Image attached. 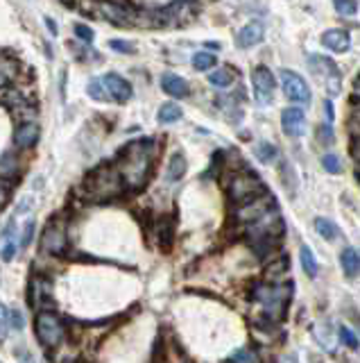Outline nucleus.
I'll use <instances>...</instances> for the list:
<instances>
[{
	"mask_svg": "<svg viewBox=\"0 0 360 363\" xmlns=\"http://www.w3.org/2000/svg\"><path fill=\"white\" fill-rule=\"evenodd\" d=\"M156 161V141L154 138H136L127 143L114 159V166L118 168L123 177L125 191H140L147 187L150 175Z\"/></svg>",
	"mask_w": 360,
	"mask_h": 363,
	"instance_id": "nucleus-1",
	"label": "nucleus"
},
{
	"mask_svg": "<svg viewBox=\"0 0 360 363\" xmlns=\"http://www.w3.org/2000/svg\"><path fill=\"white\" fill-rule=\"evenodd\" d=\"M293 293H295L293 282H258L252 291V298L263 309L265 318L272 322H279L286 315V309L290 304Z\"/></svg>",
	"mask_w": 360,
	"mask_h": 363,
	"instance_id": "nucleus-2",
	"label": "nucleus"
},
{
	"mask_svg": "<svg viewBox=\"0 0 360 363\" xmlns=\"http://www.w3.org/2000/svg\"><path fill=\"white\" fill-rule=\"evenodd\" d=\"M84 193L93 203H109V200L120 198L125 193V184L118 168L114 164H105L91 171L84 182Z\"/></svg>",
	"mask_w": 360,
	"mask_h": 363,
	"instance_id": "nucleus-3",
	"label": "nucleus"
},
{
	"mask_svg": "<svg viewBox=\"0 0 360 363\" xmlns=\"http://www.w3.org/2000/svg\"><path fill=\"white\" fill-rule=\"evenodd\" d=\"M224 191H226V198H229V203L233 207L242 205V203H249V200L268 193L265 184L261 182V177H258L256 173H252V171L231 173L229 180L224 182Z\"/></svg>",
	"mask_w": 360,
	"mask_h": 363,
	"instance_id": "nucleus-4",
	"label": "nucleus"
},
{
	"mask_svg": "<svg viewBox=\"0 0 360 363\" xmlns=\"http://www.w3.org/2000/svg\"><path fill=\"white\" fill-rule=\"evenodd\" d=\"M98 19H105L118 28H138V7L131 3H116V0H96L91 10H84Z\"/></svg>",
	"mask_w": 360,
	"mask_h": 363,
	"instance_id": "nucleus-5",
	"label": "nucleus"
},
{
	"mask_svg": "<svg viewBox=\"0 0 360 363\" xmlns=\"http://www.w3.org/2000/svg\"><path fill=\"white\" fill-rule=\"evenodd\" d=\"M272 209H277V200L272 193H263V196H258L254 200H249V203H242L233 207V222L242 229L247 225H252V222L261 220L265 214H270Z\"/></svg>",
	"mask_w": 360,
	"mask_h": 363,
	"instance_id": "nucleus-6",
	"label": "nucleus"
},
{
	"mask_svg": "<svg viewBox=\"0 0 360 363\" xmlns=\"http://www.w3.org/2000/svg\"><path fill=\"white\" fill-rule=\"evenodd\" d=\"M34 329H36L39 343H41L45 350H57L61 341H64V322H61L59 315L52 311H39Z\"/></svg>",
	"mask_w": 360,
	"mask_h": 363,
	"instance_id": "nucleus-7",
	"label": "nucleus"
},
{
	"mask_svg": "<svg viewBox=\"0 0 360 363\" xmlns=\"http://www.w3.org/2000/svg\"><path fill=\"white\" fill-rule=\"evenodd\" d=\"M308 68L310 73L317 77L319 84L328 91V94H338L342 87V75L340 68L333 59H328L324 55H310L308 57Z\"/></svg>",
	"mask_w": 360,
	"mask_h": 363,
	"instance_id": "nucleus-8",
	"label": "nucleus"
},
{
	"mask_svg": "<svg viewBox=\"0 0 360 363\" xmlns=\"http://www.w3.org/2000/svg\"><path fill=\"white\" fill-rule=\"evenodd\" d=\"M281 77V89H284V96L290 100L293 105H308L310 103V87H308V82H306V77H301L299 73H295L290 71V68H284V71L279 73Z\"/></svg>",
	"mask_w": 360,
	"mask_h": 363,
	"instance_id": "nucleus-9",
	"label": "nucleus"
},
{
	"mask_svg": "<svg viewBox=\"0 0 360 363\" xmlns=\"http://www.w3.org/2000/svg\"><path fill=\"white\" fill-rule=\"evenodd\" d=\"M277 77L268 66H254L252 71V96L258 107H268L275 100Z\"/></svg>",
	"mask_w": 360,
	"mask_h": 363,
	"instance_id": "nucleus-10",
	"label": "nucleus"
},
{
	"mask_svg": "<svg viewBox=\"0 0 360 363\" xmlns=\"http://www.w3.org/2000/svg\"><path fill=\"white\" fill-rule=\"evenodd\" d=\"M68 248V227H66V220L64 218H52L48 225H45L43 234H41V250L54 254H64Z\"/></svg>",
	"mask_w": 360,
	"mask_h": 363,
	"instance_id": "nucleus-11",
	"label": "nucleus"
},
{
	"mask_svg": "<svg viewBox=\"0 0 360 363\" xmlns=\"http://www.w3.org/2000/svg\"><path fill=\"white\" fill-rule=\"evenodd\" d=\"M100 80H103V87H105L107 96H109V100H112V103L125 105V103H129L131 96H134V89H131V84L125 80L123 75H118V73L100 75Z\"/></svg>",
	"mask_w": 360,
	"mask_h": 363,
	"instance_id": "nucleus-12",
	"label": "nucleus"
},
{
	"mask_svg": "<svg viewBox=\"0 0 360 363\" xmlns=\"http://www.w3.org/2000/svg\"><path fill=\"white\" fill-rule=\"evenodd\" d=\"M281 129H284L286 136L301 138L306 134V112H304L299 105L286 107V110L281 112Z\"/></svg>",
	"mask_w": 360,
	"mask_h": 363,
	"instance_id": "nucleus-13",
	"label": "nucleus"
},
{
	"mask_svg": "<svg viewBox=\"0 0 360 363\" xmlns=\"http://www.w3.org/2000/svg\"><path fill=\"white\" fill-rule=\"evenodd\" d=\"M263 39H265V25L261 21H252L238 32L236 45H238V48H242V50H249V48H254V45L261 43Z\"/></svg>",
	"mask_w": 360,
	"mask_h": 363,
	"instance_id": "nucleus-14",
	"label": "nucleus"
},
{
	"mask_svg": "<svg viewBox=\"0 0 360 363\" xmlns=\"http://www.w3.org/2000/svg\"><path fill=\"white\" fill-rule=\"evenodd\" d=\"M322 45L326 50L342 55V52H347L351 48V34L347 32V30H340V28L326 30V32L322 34Z\"/></svg>",
	"mask_w": 360,
	"mask_h": 363,
	"instance_id": "nucleus-15",
	"label": "nucleus"
},
{
	"mask_svg": "<svg viewBox=\"0 0 360 363\" xmlns=\"http://www.w3.org/2000/svg\"><path fill=\"white\" fill-rule=\"evenodd\" d=\"M36 141H39V125L34 121H23L17 127V132H14V145L19 150H28L36 145Z\"/></svg>",
	"mask_w": 360,
	"mask_h": 363,
	"instance_id": "nucleus-16",
	"label": "nucleus"
},
{
	"mask_svg": "<svg viewBox=\"0 0 360 363\" xmlns=\"http://www.w3.org/2000/svg\"><path fill=\"white\" fill-rule=\"evenodd\" d=\"M236 80H238V71L231 64L215 66L213 71L209 73V84H211V87H215V89H220V91L233 87Z\"/></svg>",
	"mask_w": 360,
	"mask_h": 363,
	"instance_id": "nucleus-17",
	"label": "nucleus"
},
{
	"mask_svg": "<svg viewBox=\"0 0 360 363\" xmlns=\"http://www.w3.org/2000/svg\"><path fill=\"white\" fill-rule=\"evenodd\" d=\"M161 89L172 98H189L191 96L189 82L177 73H163L161 75Z\"/></svg>",
	"mask_w": 360,
	"mask_h": 363,
	"instance_id": "nucleus-18",
	"label": "nucleus"
},
{
	"mask_svg": "<svg viewBox=\"0 0 360 363\" xmlns=\"http://www.w3.org/2000/svg\"><path fill=\"white\" fill-rule=\"evenodd\" d=\"M52 300V284L43 277H32V287H30V304L41 307Z\"/></svg>",
	"mask_w": 360,
	"mask_h": 363,
	"instance_id": "nucleus-19",
	"label": "nucleus"
},
{
	"mask_svg": "<svg viewBox=\"0 0 360 363\" xmlns=\"http://www.w3.org/2000/svg\"><path fill=\"white\" fill-rule=\"evenodd\" d=\"M19 75V59L10 52H0V91L7 89Z\"/></svg>",
	"mask_w": 360,
	"mask_h": 363,
	"instance_id": "nucleus-20",
	"label": "nucleus"
},
{
	"mask_svg": "<svg viewBox=\"0 0 360 363\" xmlns=\"http://www.w3.org/2000/svg\"><path fill=\"white\" fill-rule=\"evenodd\" d=\"M186 168H189V164H186V157H184V154H182V152H172L170 159H168V166H166V180H168L170 184L184 180Z\"/></svg>",
	"mask_w": 360,
	"mask_h": 363,
	"instance_id": "nucleus-21",
	"label": "nucleus"
},
{
	"mask_svg": "<svg viewBox=\"0 0 360 363\" xmlns=\"http://www.w3.org/2000/svg\"><path fill=\"white\" fill-rule=\"evenodd\" d=\"M340 264L347 277H356L360 273V252L356 248H344L340 254Z\"/></svg>",
	"mask_w": 360,
	"mask_h": 363,
	"instance_id": "nucleus-22",
	"label": "nucleus"
},
{
	"mask_svg": "<svg viewBox=\"0 0 360 363\" xmlns=\"http://www.w3.org/2000/svg\"><path fill=\"white\" fill-rule=\"evenodd\" d=\"M191 64L195 71H200V73H211L215 68L218 64V57L213 55L211 50H198V52H193V57H191Z\"/></svg>",
	"mask_w": 360,
	"mask_h": 363,
	"instance_id": "nucleus-23",
	"label": "nucleus"
},
{
	"mask_svg": "<svg viewBox=\"0 0 360 363\" xmlns=\"http://www.w3.org/2000/svg\"><path fill=\"white\" fill-rule=\"evenodd\" d=\"M182 107H179L177 103H166L159 107V114H156V121L161 123V125H170V123H177L182 121Z\"/></svg>",
	"mask_w": 360,
	"mask_h": 363,
	"instance_id": "nucleus-24",
	"label": "nucleus"
},
{
	"mask_svg": "<svg viewBox=\"0 0 360 363\" xmlns=\"http://www.w3.org/2000/svg\"><path fill=\"white\" fill-rule=\"evenodd\" d=\"M254 154H256V159L261 161V164H275L277 157H279V150H277L275 143H270V141H258L256 148H254Z\"/></svg>",
	"mask_w": 360,
	"mask_h": 363,
	"instance_id": "nucleus-25",
	"label": "nucleus"
},
{
	"mask_svg": "<svg viewBox=\"0 0 360 363\" xmlns=\"http://www.w3.org/2000/svg\"><path fill=\"white\" fill-rule=\"evenodd\" d=\"M315 229H317V234L324 238V241H335V238L340 236L338 225H335L333 220H328V218H315Z\"/></svg>",
	"mask_w": 360,
	"mask_h": 363,
	"instance_id": "nucleus-26",
	"label": "nucleus"
},
{
	"mask_svg": "<svg viewBox=\"0 0 360 363\" xmlns=\"http://www.w3.org/2000/svg\"><path fill=\"white\" fill-rule=\"evenodd\" d=\"M299 261H301L304 273H306L308 277H317V273H319L317 259H315V254L310 252L308 245H301V250H299Z\"/></svg>",
	"mask_w": 360,
	"mask_h": 363,
	"instance_id": "nucleus-27",
	"label": "nucleus"
},
{
	"mask_svg": "<svg viewBox=\"0 0 360 363\" xmlns=\"http://www.w3.org/2000/svg\"><path fill=\"white\" fill-rule=\"evenodd\" d=\"M333 7L344 19H354L358 14V0H333Z\"/></svg>",
	"mask_w": 360,
	"mask_h": 363,
	"instance_id": "nucleus-28",
	"label": "nucleus"
},
{
	"mask_svg": "<svg viewBox=\"0 0 360 363\" xmlns=\"http://www.w3.org/2000/svg\"><path fill=\"white\" fill-rule=\"evenodd\" d=\"M86 91H89V96H91L93 100H100V103H105V100H109L107 91H105V87H103V80H100V77H93V80L89 82V87H86Z\"/></svg>",
	"mask_w": 360,
	"mask_h": 363,
	"instance_id": "nucleus-29",
	"label": "nucleus"
},
{
	"mask_svg": "<svg viewBox=\"0 0 360 363\" xmlns=\"http://www.w3.org/2000/svg\"><path fill=\"white\" fill-rule=\"evenodd\" d=\"M229 363H261V359H258V354L252 350V347H242V350H238L229 359Z\"/></svg>",
	"mask_w": 360,
	"mask_h": 363,
	"instance_id": "nucleus-30",
	"label": "nucleus"
},
{
	"mask_svg": "<svg viewBox=\"0 0 360 363\" xmlns=\"http://www.w3.org/2000/svg\"><path fill=\"white\" fill-rule=\"evenodd\" d=\"M322 166H324V171H328L331 175H338L342 171V161L338 154H333V152H326L324 157H322Z\"/></svg>",
	"mask_w": 360,
	"mask_h": 363,
	"instance_id": "nucleus-31",
	"label": "nucleus"
},
{
	"mask_svg": "<svg viewBox=\"0 0 360 363\" xmlns=\"http://www.w3.org/2000/svg\"><path fill=\"white\" fill-rule=\"evenodd\" d=\"M315 136H317V141L322 143V145H333L335 134H333L331 123H324V125H319V127H317V132H315Z\"/></svg>",
	"mask_w": 360,
	"mask_h": 363,
	"instance_id": "nucleus-32",
	"label": "nucleus"
},
{
	"mask_svg": "<svg viewBox=\"0 0 360 363\" xmlns=\"http://www.w3.org/2000/svg\"><path fill=\"white\" fill-rule=\"evenodd\" d=\"M338 334H340V341H342L344 345H347V347H351V350H358V347H360L358 336H356L351 329H347V327H340V329H338Z\"/></svg>",
	"mask_w": 360,
	"mask_h": 363,
	"instance_id": "nucleus-33",
	"label": "nucleus"
},
{
	"mask_svg": "<svg viewBox=\"0 0 360 363\" xmlns=\"http://www.w3.org/2000/svg\"><path fill=\"white\" fill-rule=\"evenodd\" d=\"M7 327H10V311L0 302V343L7 338Z\"/></svg>",
	"mask_w": 360,
	"mask_h": 363,
	"instance_id": "nucleus-34",
	"label": "nucleus"
},
{
	"mask_svg": "<svg viewBox=\"0 0 360 363\" xmlns=\"http://www.w3.org/2000/svg\"><path fill=\"white\" fill-rule=\"evenodd\" d=\"M75 37L80 39L82 43H91L96 34H93L91 28H86V25H82V23H77V25H75Z\"/></svg>",
	"mask_w": 360,
	"mask_h": 363,
	"instance_id": "nucleus-35",
	"label": "nucleus"
},
{
	"mask_svg": "<svg viewBox=\"0 0 360 363\" xmlns=\"http://www.w3.org/2000/svg\"><path fill=\"white\" fill-rule=\"evenodd\" d=\"M109 45H112V50H116V52H136V48L131 45L129 41H123V39H114V41H109Z\"/></svg>",
	"mask_w": 360,
	"mask_h": 363,
	"instance_id": "nucleus-36",
	"label": "nucleus"
},
{
	"mask_svg": "<svg viewBox=\"0 0 360 363\" xmlns=\"http://www.w3.org/2000/svg\"><path fill=\"white\" fill-rule=\"evenodd\" d=\"M32 231H34V220H28L25 227H23V236H21V248H25V245H30V241H32Z\"/></svg>",
	"mask_w": 360,
	"mask_h": 363,
	"instance_id": "nucleus-37",
	"label": "nucleus"
},
{
	"mask_svg": "<svg viewBox=\"0 0 360 363\" xmlns=\"http://www.w3.org/2000/svg\"><path fill=\"white\" fill-rule=\"evenodd\" d=\"M10 325H12L14 329H23V325H25V322H23V315H21L19 309H14V311H10Z\"/></svg>",
	"mask_w": 360,
	"mask_h": 363,
	"instance_id": "nucleus-38",
	"label": "nucleus"
},
{
	"mask_svg": "<svg viewBox=\"0 0 360 363\" xmlns=\"http://www.w3.org/2000/svg\"><path fill=\"white\" fill-rule=\"evenodd\" d=\"M7 200H10V184L0 180V209L7 205Z\"/></svg>",
	"mask_w": 360,
	"mask_h": 363,
	"instance_id": "nucleus-39",
	"label": "nucleus"
},
{
	"mask_svg": "<svg viewBox=\"0 0 360 363\" xmlns=\"http://www.w3.org/2000/svg\"><path fill=\"white\" fill-rule=\"evenodd\" d=\"M0 254H3V259H5V261H10V259L14 257V254H17V243L10 241V243H7L5 248H3V252H0Z\"/></svg>",
	"mask_w": 360,
	"mask_h": 363,
	"instance_id": "nucleus-40",
	"label": "nucleus"
},
{
	"mask_svg": "<svg viewBox=\"0 0 360 363\" xmlns=\"http://www.w3.org/2000/svg\"><path fill=\"white\" fill-rule=\"evenodd\" d=\"M351 98H354V103H360V75L354 80V87H351Z\"/></svg>",
	"mask_w": 360,
	"mask_h": 363,
	"instance_id": "nucleus-41",
	"label": "nucleus"
},
{
	"mask_svg": "<svg viewBox=\"0 0 360 363\" xmlns=\"http://www.w3.org/2000/svg\"><path fill=\"white\" fill-rule=\"evenodd\" d=\"M324 114H326V121L333 123V118H335V116H333V103L328 98L324 100Z\"/></svg>",
	"mask_w": 360,
	"mask_h": 363,
	"instance_id": "nucleus-42",
	"label": "nucleus"
},
{
	"mask_svg": "<svg viewBox=\"0 0 360 363\" xmlns=\"http://www.w3.org/2000/svg\"><path fill=\"white\" fill-rule=\"evenodd\" d=\"M19 363H34V357L30 352H25V350H21L19 352Z\"/></svg>",
	"mask_w": 360,
	"mask_h": 363,
	"instance_id": "nucleus-43",
	"label": "nucleus"
},
{
	"mask_svg": "<svg viewBox=\"0 0 360 363\" xmlns=\"http://www.w3.org/2000/svg\"><path fill=\"white\" fill-rule=\"evenodd\" d=\"M45 25H48V30H50V34H52V37H57V32H59L57 23H54L52 19H45Z\"/></svg>",
	"mask_w": 360,
	"mask_h": 363,
	"instance_id": "nucleus-44",
	"label": "nucleus"
},
{
	"mask_svg": "<svg viewBox=\"0 0 360 363\" xmlns=\"http://www.w3.org/2000/svg\"><path fill=\"white\" fill-rule=\"evenodd\" d=\"M351 114H354V123H358V125H360V103H354V112H351Z\"/></svg>",
	"mask_w": 360,
	"mask_h": 363,
	"instance_id": "nucleus-45",
	"label": "nucleus"
},
{
	"mask_svg": "<svg viewBox=\"0 0 360 363\" xmlns=\"http://www.w3.org/2000/svg\"><path fill=\"white\" fill-rule=\"evenodd\" d=\"M59 3H61V5H66V7H70V5L75 3V0H59Z\"/></svg>",
	"mask_w": 360,
	"mask_h": 363,
	"instance_id": "nucleus-46",
	"label": "nucleus"
},
{
	"mask_svg": "<svg viewBox=\"0 0 360 363\" xmlns=\"http://www.w3.org/2000/svg\"><path fill=\"white\" fill-rule=\"evenodd\" d=\"M356 177H358V182H360V168H358V171H356Z\"/></svg>",
	"mask_w": 360,
	"mask_h": 363,
	"instance_id": "nucleus-47",
	"label": "nucleus"
},
{
	"mask_svg": "<svg viewBox=\"0 0 360 363\" xmlns=\"http://www.w3.org/2000/svg\"><path fill=\"white\" fill-rule=\"evenodd\" d=\"M356 322H358V327H360V320H356Z\"/></svg>",
	"mask_w": 360,
	"mask_h": 363,
	"instance_id": "nucleus-48",
	"label": "nucleus"
}]
</instances>
